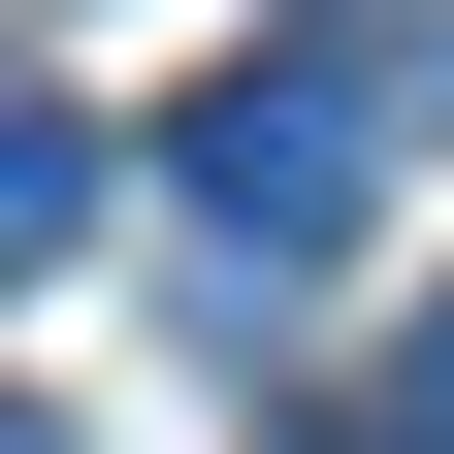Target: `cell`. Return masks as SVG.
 <instances>
[{
	"instance_id": "6da1fadb",
	"label": "cell",
	"mask_w": 454,
	"mask_h": 454,
	"mask_svg": "<svg viewBox=\"0 0 454 454\" xmlns=\"http://www.w3.org/2000/svg\"><path fill=\"white\" fill-rule=\"evenodd\" d=\"M454 130V33L389 0V33H293V66H227L195 130H162V195H195V260H227V357H260V293L293 260H357V195Z\"/></svg>"
},
{
	"instance_id": "7a4b0ae2",
	"label": "cell",
	"mask_w": 454,
	"mask_h": 454,
	"mask_svg": "<svg viewBox=\"0 0 454 454\" xmlns=\"http://www.w3.org/2000/svg\"><path fill=\"white\" fill-rule=\"evenodd\" d=\"M98 195H130V162H98V98H66V66H0V293H33Z\"/></svg>"
},
{
	"instance_id": "3957f363",
	"label": "cell",
	"mask_w": 454,
	"mask_h": 454,
	"mask_svg": "<svg viewBox=\"0 0 454 454\" xmlns=\"http://www.w3.org/2000/svg\"><path fill=\"white\" fill-rule=\"evenodd\" d=\"M389 454H454V293H422V357H389Z\"/></svg>"
},
{
	"instance_id": "277c9868",
	"label": "cell",
	"mask_w": 454,
	"mask_h": 454,
	"mask_svg": "<svg viewBox=\"0 0 454 454\" xmlns=\"http://www.w3.org/2000/svg\"><path fill=\"white\" fill-rule=\"evenodd\" d=\"M0 454H66V422H33V389H0Z\"/></svg>"
}]
</instances>
